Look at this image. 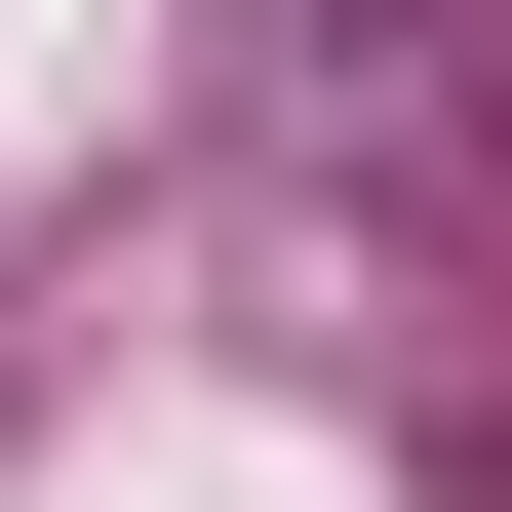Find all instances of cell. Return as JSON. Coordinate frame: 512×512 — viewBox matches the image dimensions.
<instances>
[]
</instances>
